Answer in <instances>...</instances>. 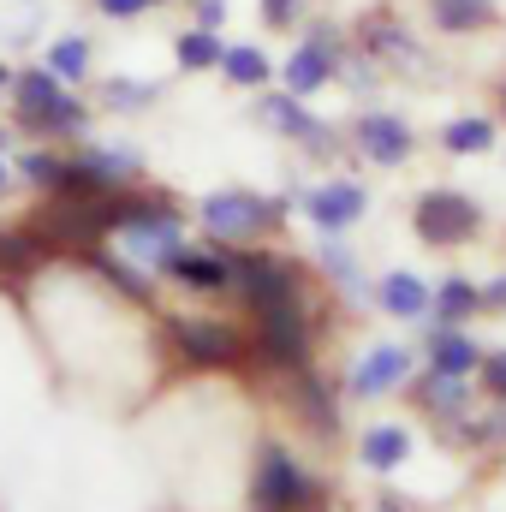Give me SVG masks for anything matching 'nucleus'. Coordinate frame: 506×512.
Wrapping results in <instances>:
<instances>
[{
	"label": "nucleus",
	"instance_id": "21",
	"mask_svg": "<svg viewBox=\"0 0 506 512\" xmlns=\"http://www.w3.org/2000/svg\"><path fill=\"white\" fill-rule=\"evenodd\" d=\"M227 84H239V90H262L268 78H274V60L256 48V42H239V48H221V66H215Z\"/></svg>",
	"mask_w": 506,
	"mask_h": 512
},
{
	"label": "nucleus",
	"instance_id": "10",
	"mask_svg": "<svg viewBox=\"0 0 506 512\" xmlns=\"http://www.w3.org/2000/svg\"><path fill=\"white\" fill-rule=\"evenodd\" d=\"M173 340L197 370H233L245 358V334L233 322H173Z\"/></svg>",
	"mask_w": 506,
	"mask_h": 512
},
{
	"label": "nucleus",
	"instance_id": "38",
	"mask_svg": "<svg viewBox=\"0 0 506 512\" xmlns=\"http://www.w3.org/2000/svg\"><path fill=\"white\" fill-rule=\"evenodd\" d=\"M12 72H18V66H12V60H0V96L12 90Z\"/></svg>",
	"mask_w": 506,
	"mask_h": 512
},
{
	"label": "nucleus",
	"instance_id": "41",
	"mask_svg": "<svg viewBox=\"0 0 506 512\" xmlns=\"http://www.w3.org/2000/svg\"><path fill=\"white\" fill-rule=\"evenodd\" d=\"M501 114H506V78H501Z\"/></svg>",
	"mask_w": 506,
	"mask_h": 512
},
{
	"label": "nucleus",
	"instance_id": "33",
	"mask_svg": "<svg viewBox=\"0 0 506 512\" xmlns=\"http://www.w3.org/2000/svg\"><path fill=\"white\" fill-rule=\"evenodd\" d=\"M477 370H483V393L489 399H506V352H489Z\"/></svg>",
	"mask_w": 506,
	"mask_h": 512
},
{
	"label": "nucleus",
	"instance_id": "34",
	"mask_svg": "<svg viewBox=\"0 0 506 512\" xmlns=\"http://www.w3.org/2000/svg\"><path fill=\"white\" fill-rule=\"evenodd\" d=\"M465 435H471V441H506V399H495V417L465 423Z\"/></svg>",
	"mask_w": 506,
	"mask_h": 512
},
{
	"label": "nucleus",
	"instance_id": "6",
	"mask_svg": "<svg viewBox=\"0 0 506 512\" xmlns=\"http://www.w3.org/2000/svg\"><path fill=\"white\" fill-rule=\"evenodd\" d=\"M316 507V483L304 477V465L286 447H262L256 459V512H310Z\"/></svg>",
	"mask_w": 506,
	"mask_h": 512
},
{
	"label": "nucleus",
	"instance_id": "26",
	"mask_svg": "<svg viewBox=\"0 0 506 512\" xmlns=\"http://www.w3.org/2000/svg\"><path fill=\"white\" fill-rule=\"evenodd\" d=\"M429 304H435V322H465V316L483 310V292H477L465 274H447V280L429 292Z\"/></svg>",
	"mask_w": 506,
	"mask_h": 512
},
{
	"label": "nucleus",
	"instance_id": "8",
	"mask_svg": "<svg viewBox=\"0 0 506 512\" xmlns=\"http://www.w3.org/2000/svg\"><path fill=\"white\" fill-rule=\"evenodd\" d=\"M352 143H358V155L376 161V167H405L411 149H417V131H411L405 114H393V108H364V114L352 120Z\"/></svg>",
	"mask_w": 506,
	"mask_h": 512
},
{
	"label": "nucleus",
	"instance_id": "2",
	"mask_svg": "<svg viewBox=\"0 0 506 512\" xmlns=\"http://www.w3.org/2000/svg\"><path fill=\"white\" fill-rule=\"evenodd\" d=\"M411 227H417V239H423L429 251H459V245H471V239L483 233V203L441 185V191H423V197H417Z\"/></svg>",
	"mask_w": 506,
	"mask_h": 512
},
{
	"label": "nucleus",
	"instance_id": "11",
	"mask_svg": "<svg viewBox=\"0 0 506 512\" xmlns=\"http://www.w3.org/2000/svg\"><path fill=\"white\" fill-rule=\"evenodd\" d=\"M364 209H370V191H364L358 179H328V185L304 191V215H310L322 233H346V227H358Z\"/></svg>",
	"mask_w": 506,
	"mask_h": 512
},
{
	"label": "nucleus",
	"instance_id": "15",
	"mask_svg": "<svg viewBox=\"0 0 506 512\" xmlns=\"http://www.w3.org/2000/svg\"><path fill=\"white\" fill-rule=\"evenodd\" d=\"M161 274H173V280H179V286H191V292H227V251L179 245V251L161 262Z\"/></svg>",
	"mask_w": 506,
	"mask_h": 512
},
{
	"label": "nucleus",
	"instance_id": "31",
	"mask_svg": "<svg viewBox=\"0 0 506 512\" xmlns=\"http://www.w3.org/2000/svg\"><path fill=\"white\" fill-rule=\"evenodd\" d=\"M322 268L346 286V298H364V268H358V256L340 245V233H328V239H322Z\"/></svg>",
	"mask_w": 506,
	"mask_h": 512
},
{
	"label": "nucleus",
	"instance_id": "17",
	"mask_svg": "<svg viewBox=\"0 0 506 512\" xmlns=\"http://www.w3.org/2000/svg\"><path fill=\"white\" fill-rule=\"evenodd\" d=\"M376 304L387 316H399V322H417V316H429V286L411 268H387L376 280Z\"/></svg>",
	"mask_w": 506,
	"mask_h": 512
},
{
	"label": "nucleus",
	"instance_id": "13",
	"mask_svg": "<svg viewBox=\"0 0 506 512\" xmlns=\"http://www.w3.org/2000/svg\"><path fill=\"white\" fill-rule=\"evenodd\" d=\"M411 382V352L405 346H370L364 358H358V370H352V399H381V393H393V387Z\"/></svg>",
	"mask_w": 506,
	"mask_h": 512
},
{
	"label": "nucleus",
	"instance_id": "23",
	"mask_svg": "<svg viewBox=\"0 0 506 512\" xmlns=\"http://www.w3.org/2000/svg\"><path fill=\"white\" fill-rule=\"evenodd\" d=\"M42 256H54V245L36 227H0V274H30Z\"/></svg>",
	"mask_w": 506,
	"mask_h": 512
},
{
	"label": "nucleus",
	"instance_id": "29",
	"mask_svg": "<svg viewBox=\"0 0 506 512\" xmlns=\"http://www.w3.org/2000/svg\"><path fill=\"white\" fill-rule=\"evenodd\" d=\"M78 256H84V262H90V268H96L102 280H114V286H120L126 298H149V280H143V274H137L131 262H120V256L108 251V245H84Z\"/></svg>",
	"mask_w": 506,
	"mask_h": 512
},
{
	"label": "nucleus",
	"instance_id": "36",
	"mask_svg": "<svg viewBox=\"0 0 506 512\" xmlns=\"http://www.w3.org/2000/svg\"><path fill=\"white\" fill-rule=\"evenodd\" d=\"M96 12H102V18H120V24H126V18H137V12H149V0H96Z\"/></svg>",
	"mask_w": 506,
	"mask_h": 512
},
{
	"label": "nucleus",
	"instance_id": "16",
	"mask_svg": "<svg viewBox=\"0 0 506 512\" xmlns=\"http://www.w3.org/2000/svg\"><path fill=\"white\" fill-rule=\"evenodd\" d=\"M78 167L90 173L96 191H126L131 179L143 173L137 149H120V143H90V149H78Z\"/></svg>",
	"mask_w": 506,
	"mask_h": 512
},
{
	"label": "nucleus",
	"instance_id": "37",
	"mask_svg": "<svg viewBox=\"0 0 506 512\" xmlns=\"http://www.w3.org/2000/svg\"><path fill=\"white\" fill-rule=\"evenodd\" d=\"M477 292H483V310H506V274L489 280V286H477Z\"/></svg>",
	"mask_w": 506,
	"mask_h": 512
},
{
	"label": "nucleus",
	"instance_id": "35",
	"mask_svg": "<svg viewBox=\"0 0 506 512\" xmlns=\"http://www.w3.org/2000/svg\"><path fill=\"white\" fill-rule=\"evenodd\" d=\"M191 18H197V30H221L227 24V0H191Z\"/></svg>",
	"mask_w": 506,
	"mask_h": 512
},
{
	"label": "nucleus",
	"instance_id": "24",
	"mask_svg": "<svg viewBox=\"0 0 506 512\" xmlns=\"http://www.w3.org/2000/svg\"><path fill=\"white\" fill-rule=\"evenodd\" d=\"M441 149L447 155H489L495 149V120L489 114H459L441 126Z\"/></svg>",
	"mask_w": 506,
	"mask_h": 512
},
{
	"label": "nucleus",
	"instance_id": "32",
	"mask_svg": "<svg viewBox=\"0 0 506 512\" xmlns=\"http://www.w3.org/2000/svg\"><path fill=\"white\" fill-rule=\"evenodd\" d=\"M304 18V0H262V24L268 30H292Z\"/></svg>",
	"mask_w": 506,
	"mask_h": 512
},
{
	"label": "nucleus",
	"instance_id": "30",
	"mask_svg": "<svg viewBox=\"0 0 506 512\" xmlns=\"http://www.w3.org/2000/svg\"><path fill=\"white\" fill-rule=\"evenodd\" d=\"M66 161H72V155H60V149H24V155H18V173H24L36 191L54 197V191L66 185Z\"/></svg>",
	"mask_w": 506,
	"mask_h": 512
},
{
	"label": "nucleus",
	"instance_id": "14",
	"mask_svg": "<svg viewBox=\"0 0 506 512\" xmlns=\"http://www.w3.org/2000/svg\"><path fill=\"white\" fill-rule=\"evenodd\" d=\"M477 364H483V346L459 322H435L429 328V370H441V376H477Z\"/></svg>",
	"mask_w": 506,
	"mask_h": 512
},
{
	"label": "nucleus",
	"instance_id": "40",
	"mask_svg": "<svg viewBox=\"0 0 506 512\" xmlns=\"http://www.w3.org/2000/svg\"><path fill=\"white\" fill-rule=\"evenodd\" d=\"M376 512H405V507H393V501H381V507Z\"/></svg>",
	"mask_w": 506,
	"mask_h": 512
},
{
	"label": "nucleus",
	"instance_id": "25",
	"mask_svg": "<svg viewBox=\"0 0 506 512\" xmlns=\"http://www.w3.org/2000/svg\"><path fill=\"white\" fill-rule=\"evenodd\" d=\"M292 405H298V417L316 429V435H334V399H328V387L322 376H310V370H298V382H292Z\"/></svg>",
	"mask_w": 506,
	"mask_h": 512
},
{
	"label": "nucleus",
	"instance_id": "27",
	"mask_svg": "<svg viewBox=\"0 0 506 512\" xmlns=\"http://www.w3.org/2000/svg\"><path fill=\"white\" fill-rule=\"evenodd\" d=\"M155 102H161L155 78H102V108H114V114H143Z\"/></svg>",
	"mask_w": 506,
	"mask_h": 512
},
{
	"label": "nucleus",
	"instance_id": "19",
	"mask_svg": "<svg viewBox=\"0 0 506 512\" xmlns=\"http://www.w3.org/2000/svg\"><path fill=\"white\" fill-rule=\"evenodd\" d=\"M417 405H423L429 417L459 423V417H465V405H471V382H465V376H441V370H429V376L417 382Z\"/></svg>",
	"mask_w": 506,
	"mask_h": 512
},
{
	"label": "nucleus",
	"instance_id": "43",
	"mask_svg": "<svg viewBox=\"0 0 506 512\" xmlns=\"http://www.w3.org/2000/svg\"><path fill=\"white\" fill-rule=\"evenodd\" d=\"M0 143H6V131H0Z\"/></svg>",
	"mask_w": 506,
	"mask_h": 512
},
{
	"label": "nucleus",
	"instance_id": "5",
	"mask_svg": "<svg viewBox=\"0 0 506 512\" xmlns=\"http://www.w3.org/2000/svg\"><path fill=\"white\" fill-rule=\"evenodd\" d=\"M340 54H346V36L334 24H310V36L280 60V84L292 96H316V90H328L340 78Z\"/></svg>",
	"mask_w": 506,
	"mask_h": 512
},
{
	"label": "nucleus",
	"instance_id": "3",
	"mask_svg": "<svg viewBox=\"0 0 506 512\" xmlns=\"http://www.w3.org/2000/svg\"><path fill=\"white\" fill-rule=\"evenodd\" d=\"M280 215H286V203H274V197H262V191H215V197L197 203V221H203L215 239H227V245L262 239Z\"/></svg>",
	"mask_w": 506,
	"mask_h": 512
},
{
	"label": "nucleus",
	"instance_id": "42",
	"mask_svg": "<svg viewBox=\"0 0 506 512\" xmlns=\"http://www.w3.org/2000/svg\"><path fill=\"white\" fill-rule=\"evenodd\" d=\"M149 6H161V0H149Z\"/></svg>",
	"mask_w": 506,
	"mask_h": 512
},
{
	"label": "nucleus",
	"instance_id": "4",
	"mask_svg": "<svg viewBox=\"0 0 506 512\" xmlns=\"http://www.w3.org/2000/svg\"><path fill=\"white\" fill-rule=\"evenodd\" d=\"M227 292H239L251 310H274V304H304L298 298V268L262 251H227Z\"/></svg>",
	"mask_w": 506,
	"mask_h": 512
},
{
	"label": "nucleus",
	"instance_id": "39",
	"mask_svg": "<svg viewBox=\"0 0 506 512\" xmlns=\"http://www.w3.org/2000/svg\"><path fill=\"white\" fill-rule=\"evenodd\" d=\"M6 185H12V167H6V161H0V191H6Z\"/></svg>",
	"mask_w": 506,
	"mask_h": 512
},
{
	"label": "nucleus",
	"instance_id": "28",
	"mask_svg": "<svg viewBox=\"0 0 506 512\" xmlns=\"http://www.w3.org/2000/svg\"><path fill=\"white\" fill-rule=\"evenodd\" d=\"M221 48H227V42H221L215 30H197V24H191V30L173 42V60H179V72H215V66H221Z\"/></svg>",
	"mask_w": 506,
	"mask_h": 512
},
{
	"label": "nucleus",
	"instance_id": "1",
	"mask_svg": "<svg viewBox=\"0 0 506 512\" xmlns=\"http://www.w3.org/2000/svg\"><path fill=\"white\" fill-rule=\"evenodd\" d=\"M12 126L60 143V137H84L90 131V108L48 66H30V72H12Z\"/></svg>",
	"mask_w": 506,
	"mask_h": 512
},
{
	"label": "nucleus",
	"instance_id": "18",
	"mask_svg": "<svg viewBox=\"0 0 506 512\" xmlns=\"http://www.w3.org/2000/svg\"><path fill=\"white\" fill-rule=\"evenodd\" d=\"M429 18L441 36H477L501 18V0H429Z\"/></svg>",
	"mask_w": 506,
	"mask_h": 512
},
{
	"label": "nucleus",
	"instance_id": "9",
	"mask_svg": "<svg viewBox=\"0 0 506 512\" xmlns=\"http://www.w3.org/2000/svg\"><path fill=\"white\" fill-rule=\"evenodd\" d=\"M256 120L262 126H274L280 137H292V143H304L310 155H328L340 137H334V126H322L310 108H304V96H292V90H280V96H262L256 102Z\"/></svg>",
	"mask_w": 506,
	"mask_h": 512
},
{
	"label": "nucleus",
	"instance_id": "20",
	"mask_svg": "<svg viewBox=\"0 0 506 512\" xmlns=\"http://www.w3.org/2000/svg\"><path fill=\"white\" fill-rule=\"evenodd\" d=\"M42 66H48L60 84H84V78H90V36H78V30L54 36V42L42 48Z\"/></svg>",
	"mask_w": 506,
	"mask_h": 512
},
{
	"label": "nucleus",
	"instance_id": "7",
	"mask_svg": "<svg viewBox=\"0 0 506 512\" xmlns=\"http://www.w3.org/2000/svg\"><path fill=\"white\" fill-rule=\"evenodd\" d=\"M256 358L274 364V370H304V364H310V322H304V304L256 310Z\"/></svg>",
	"mask_w": 506,
	"mask_h": 512
},
{
	"label": "nucleus",
	"instance_id": "12",
	"mask_svg": "<svg viewBox=\"0 0 506 512\" xmlns=\"http://www.w3.org/2000/svg\"><path fill=\"white\" fill-rule=\"evenodd\" d=\"M358 48H364V60H376V66H417V60H423L417 36H411L393 12H370V18L358 24Z\"/></svg>",
	"mask_w": 506,
	"mask_h": 512
},
{
	"label": "nucleus",
	"instance_id": "22",
	"mask_svg": "<svg viewBox=\"0 0 506 512\" xmlns=\"http://www.w3.org/2000/svg\"><path fill=\"white\" fill-rule=\"evenodd\" d=\"M405 453H411V435H405L399 423H376V429H364V441H358V459H364L370 471H399Z\"/></svg>",
	"mask_w": 506,
	"mask_h": 512
}]
</instances>
